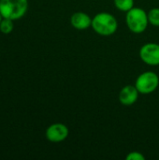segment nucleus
<instances>
[{
	"label": "nucleus",
	"mask_w": 159,
	"mask_h": 160,
	"mask_svg": "<svg viewBox=\"0 0 159 160\" xmlns=\"http://www.w3.org/2000/svg\"><path fill=\"white\" fill-rule=\"evenodd\" d=\"M91 27L99 36L110 37L116 33L118 22L114 15L109 12H99L92 18Z\"/></svg>",
	"instance_id": "f257e3e1"
},
{
	"label": "nucleus",
	"mask_w": 159,
	"mask_h": 160,
	"mask_svg": "<svg viewBox=\"0 0 159 160\" xmlns=\"http://www.w3.org/2000/svg\"><path fill=\"white\" fill-rule=\"evenodd\" d=\"M126 24L134 34L143 33L149 24L147 12L139 7H134L126 13Z\"/></svg>",
	"instance_id": "f03ea898"
},
{
	"label": "nucleus",
	"mask_w": 159,
	"mask_h": 160,
	"mask_svg": "<svg viewBox=\"0 0 159 160\" xmlns=\"http://www.w3.org/2000/svg\"><path fill=\"white\" fill-rule=\"evenodd\" d=\"M28 9V0H0V13L12 21L22 18Z\"/></svg>",
	"instance_id": "7ed1b4c3"
},
{
	"label": "nucleus",
	"mask_w": 159,
	"mask_h": 160,
	"mask_svg": "<svg viewBox=\"0 0 159 160\" xmlns=\"http://www.w3.org/2000/svg\"><path fill=\"white\" fill-rule=\"evenodd\" d=\"M135 86L141 95H150L158 88V75L154 71L142 72L136 79Z\"/></svg>",
	"instance_id": "20e7f679"
},
{
	"label": "nucleus",
	"mask_w": 159,
	"mask_h": 160,
	"mask_svg": "<svg viewBox=\"0 0 159 160\" xmlns=\"http://www.w3.org/2000/svg\"><path fill=\"white\" fill-rule=\"evenodd\" d=\"M139 55L144 64L150 67H157L159 66V44L155 42L143 44L140 49Z\"/></svg>",
	"instance_id": "39448f33"
},
{
	"label": "nucleus",
	"mask_w": 159,
	"mask_h": 160,
	"mask_svg": "<svg viewBox=\"0 0 159 160\" xmlns=\"http://www.w3.org/2000/svg\"><path fill=\"white\" fill-rule=\"evenodd\" d=\"M69 135L68 128L62 123H54L51 125L45 132L46 139L51 142H62Z\"/></svg>",
	"instance_id": "423d86ee"
},
{
	"label": "nucleus",
	"mask_w": 159,
	"mask_h": 160,
	"mask_svg": "<svg viewBox=\"0 0 159 160\" xmlns=\"http://www.w3.org/2000/svg\"><path fill=\"white\" fill-rule=\"evenodd\" d=\"M139 95H140V93H139L138 89L136 88L135 84L134 85L128 84V85L124 86L121 89L118 98H119V101L121 104H123L125 106H131L137 102V100L139 98Z\"/></svg>",
	"instance_id": "0eeeda50"
},
{
	"label": "nucleus",
	"mask_w": 159,
	"mask_h": 160,
	"mask_svg": "<svg viewBox=\"0 0 159 160\" xmlns=\"http://www.w3.org/2000/svg\"><path fill=\"white\" fill-rule=\"evenodd\" d=\"M70 23L77 30H86L91 27L92 18L85 12L77 11L71 15Z\"/></svg>",
	"instance_id": "6e6552de"
},
{
	"label": "nucleus",
	"mask_w": 159,
	"mask_h": 160,
	"mask_svg": "<svg viewBox=\"0 0 159 160\" xmlns=\"http://www.w3.org/2000/svg\"><path fill=\"white\" fill-rule=\"evenodd\" d=\"M113 4L118 10L126 13L134 8V0H113Z\"/></svg>",
	"instance_id": "1a4fd4ad"
},
{
	"label": "nucleus",
	"mask_w": 159,
	"mask_h": 160,
	"mask_svg": "<svg viewBox=\"0 0 159 160\" xmlns=\"http://www.w3.org/2000/svg\"><path fill=\"white\" fill-rule=\"evenodd\" d=\"M147 15H148L149 24L155 27H159V8H151L147 12Z\"/></svg>",
	"instance_id": "9d476101"
},
{
	"label": "nucleus",
	"mask_w": 159,
	"mask_h": 160,
	"mask_svg": "<svg viewBox=\"0 0 159 160\" xmlns=\"http://www.w3.org/2000/svg\"><path fill=\"white\" fill-rule=\"evenodd\" d=\"M13 21L7 18H3L1 22H0V31L3 34H9L13 30Z\"/></svg>",
	"instance_id": "9b49d317"
},
{
	"label": "nucleus",
	"mask_w": 159,
	"mask_h": 160,
	"mask_svg": "<svg viewBox=\"0 0 159 160\" xmlns=\"http://www.w3.org/2000/svg\"><path fill=\"white\" fill-rule=\"evenodd\" d=\"M127 160H145V157L143 156V154H142L141 152L138 151H133L130 152L127 157H126Z\"/></svg>",
	"instance_id": "f8f14e48"
},
{
	"label": "nucleus",
	"mask_w": 159,
	"mask_h": 160,
	"mask_svg": "<svg viewBox=\"0 0 159 160\" xmlns=\"http://www.w3.org/2000/svg\"><path fill=\"white\" fill-rule=\"evenodd\" d=\"M2 19H3V16H2V14L0 13V22H1V21H2Z\"/></svg>",
	"instance_id": "ddd939ff"
}]
</instances>
